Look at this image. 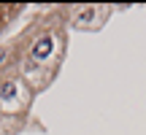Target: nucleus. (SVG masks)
I'll use <instances>...</instances> for the list:
<instances>
[{
    "label": "nucleus",
    "mask_w": 146,
    "mask_h": 135,
    "mask_svg": "<svg viewBox=\"0 0 146 135\" xmlns=\"http://www.w3.org/2000/svg\"><path fill=\"white\" fill-rule=\"evenodd\" d=\"M52 52H54V38L52 35H43V38H38V41L33 43V57H35V60L52 57Z\"/></svg>",
    "instance_id": "f257e3e1"
},
{
    "label": "nucleus",
    "mask_w": 146,
    "mask_h": 135,
    "mask_svg": "<svg viewBox=\"0 0 146 135\" xmlns=\"http://www.w3.org/2000/svg\"><path fill=\"white\" fill-rule=\"evenodd\" d=\"M95 16V8H87V11H81V14H78V22H89Z\"/></svg>",
    "instance_id": "f03ea898"
},
{
    "label": "nucleus",
    "mask_w": 146,
    "mask_h": 135,
    "mask_svg": "<svg viewBox=\"0 0 146 135\" xmlns=\"http://www.w3.org/2000/svg\"><path fill=\"white\" fill-rule=\"evenodd\" d=\"M3 60H5V49H0V62H3Z\"/></svg>",
    "instance_id": "20e7f679"
},
{
    "label": "nucleus",
    "mask_w": 146,
    "mask_h": 135,
    "mask_svg": "<svg viewBox=\"0 0 146 135\" xmlns=\"http://www.w3.org/2000/svg\"><path fill=\"white\" fill-rule=\"evenodd\" d=\"M0 89H3V95H5V97H11V95H14V84H3V87H0Z\"/></svg>",
    "instance_id": "7ed1b4c3"
}]
</instances>
